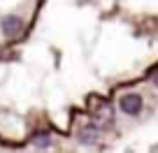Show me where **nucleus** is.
Listing matches in <instances>:
<instances>
[{"instance_id":"7ed1b4c3","label":"nucleus","mask_w":158,"mask_h":153,"mask_svg":"<svg viewBox=\"0 0 158 153\" xmlns=\"http://www.w3.org/2000/svg\"><path fill=\"white\" fill-rule=\"evenodd\" d=\"M33 142L37 144V146H42V148H44V146H49V144H51V139H49V135H37V137H35Z\"/></svg>"},{"instance_id":"f257e3e1","label":"nucleus","mask_w":158,"mask_h":153,"mask_svg":"<svg viewBox=\"0 0 158 153\" xmlns=\"http://www.w3.org/2000/svg\"><path fill=\"white\" fill-rule=\"evenodd\" d=\"M0 26H2V35H5L7 40H14V37H19V35L23 33V21H21L19 16H14V14L5 16Z\"/></svg>"},{"instance_id":"20e7f679","label":"nucleus","mask_w":158,"mask_h":153,"mask_svg":"<svg viewBox=\"0 0 158 153\" xmlns=\"http://www.w3.org/2000/svg\"><path fill=\"white\" fill-rule=\"evenodd\" d=\"M153 81H156V84H158V74H156V77H153Z\"/></svg>"},{"instance_id":"f03ea898","label":"nucleus","mask_w":158,"mask_h":153,"mask_svg":"<svg viewBox=\"0 0 158 153\" xmlns=\"http://www.w3.org/2000/svg\"><path fill=\"white\" fill-rule=\"evenodd\" d=\"M118 107H121V111L128 114V116H135V114L142 111V98L139 95H123V98L118 100Z\"/></svg>"}]
</instances>
